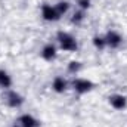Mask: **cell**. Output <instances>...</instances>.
<instances>
[{"label":"cell","instance_id":"5bb4252c","mask_svg":"<svg viewBox=\"0 0 127 127\" xmlns=\"http://www.w3.org/2000/svg\"><path fill=\"white\" fill-rule=\"evenodd\" d=\"M93 44H95L96 49H103V47L106 46L105 38H103V37H99V35H95V37H93Z\"/></svg>","mask_w":127,"mask_h":127},{"label":"cell","instance_id":"4fadbf2b","mask_svg":"<svg viewBox=\"0 0 127 127\" xmlns=\"http://www.w3.org/2000/svg\"><path fill=\"white\" fill-rule=\"evenodd\" d=\"M80 69H81V62H78V61H71V62L68 64V71H69L71 74H77Z\"/></svg>","mask_w":127,"mask_h":127},{"label":"cell","instance_id":"8fae6325","mask_svg":"<svg viewBox=\"0 0 127 127\" xmlns=\"http://www.w3.org/2000/svg\"><path fill=\"white\" fill-rule=\"evenodd\" d=\"M68 7H69V4H68L66 1H58V3L55 4V9H56V12H58L59 16H62L64 13H66Z\"/></svg>","mask_w":127,"mask_h":127},{"label":"cell","instance_id":"30bf717a","mask_svg":"<svg viewBox=\"0 0 127 127\" xmlns=\"http://www.w3.org/2000/svg\"><path fill=\"white\" fill-rule=\"evenodd\" d=\"M10 86H12V78H10V75H9L4 69H0V87L9 89Z\"/></svg>","mask_w":127,"mask_h":127},{"label":"cell","instance_id":"8992f818","mask_svg":"<svg viewBox=\"0 0 127 127\" xmlns=\"http://www.w3.org/2000/svg\"><path fill=\"white\" fill-rule=\"evenodd\" d=\"M109 103L115 109H124L127 106V99L124 95H111L109 96Z\"/></svg>","mask_w":127,"mask_h":127},{"label":"cell","instance_id":"52a82bcc","mask_svg":"<svg viewBox=\"0 0 127 127\" xmlns=\"http://www.w3.org/2000/svg\"><path fill=\"white\" fill-rule=\"evenodd\" d=\"M18 123L22 127H40V121L37 118H34L30 114H24L18 118Z\"/></svg>","mask_w":127,"mask_h":127},{"label":"cell","instance_id":"6da1fadb","mask_svg":"<svg viewBox=\"0 0 127 127\" xmlns=\"http://www.w3.org/2000/svg\"><path fill=\"white\" fill-rule=\"evenodd\" d=\"M56 37H58V41H59V44H61V47H62L64 50H66V52H75L77 50V47H78L77 40L69 32L59 31Z\"/></svg>","mask_w":127,"mask_h":127},{"label":"cell","instance_id":"2e32d148","mask_svg":"<svg viewBox=\"0 0 127 127\" xmlns=\"http://www.w3.org/2000/svg\"><path fill=\"white\" fill-rule=\"evenodd\" d=\"M12 127H22V126H21L19 123H15V124H13V126H12Z\"/></svg>","mask_w":127,"mask_h":127},{"label":"cell","instance_id":"ba28073f","mask_svg":"<svg viewBox=\"0 0 127 127\" xmlns=\"http://www.w3.org/2000/svg\"><path fill=\"white\" fill-rule=\"evenodd\" d=\"M41 56L44 61H53L56 58V47L53 44H46L43 49H41Z\"/></svg>","mask_w":127,"mask_h":127},{"label":"cell","instance_id":"9a60e30c","mask_svg":"<svg viewBox=\"0 0 127 127\" xmlns=\"http://www.w3.org/2000/svg\"><path fill=\"white\" fill-rule=\"evenodd\" d=\"M77 4L81 10H86L90 7V0H77Z\"/></svg>","mask_w":127,"mask_h":127},{"label":"cell","instance_id":"277c9868","mask_svg":"<svg viewBox=\"0 0 127 127\" xmlns=\"http://www.w3.org/2000/svg\"><path fill=\"white\" fill-rule=\"evenodd\" d=\"M103 38H105L106 46H109L111 49H117V47H120V44L123 43V37H121V34L117 32V31H114V30L108 31Z\"/></svg>","mask_w":127,"mask_h":127},{"label":"cell","instance_id":"5b68a950","mask_svg":"<svg viewBox=\"0 0 127 127\" xmlns=\"http://www.w3.org/2000/svg\"><path fill=\"white\" fill-rule=\"evenodd\" d=\"M41 16L46 21H58L61 18L56 12L55 6H50V4H43L41 6Z\"/></svg>","mask_w":127,"mask_h":127},{"label":"cell","instance_id":"3957f363","mask_svg":"<svg viewBox=\"0 0 127 127\" xmlns=\"http://www.w3.org/2000/svg\"><path fill=\"white\" fill-rule=\"evenodd\" d=\"M72 87H74V90L77 93L83 95V93H87V92H90L93 89V83L90 80H87V78H75L72 81Z\"/></svg>","mask_w":127,"mask_h":127},{"label":"cell","instance_id":"9c48e42d","mask_svg":"<svg viewBox=\"0 0 127 127\" xmlns=\"http://www.w3.org/2000/svg\"><path fill=\"white\" fill-rule=\"evenodd\" d=\"M66 86H68V83H66V80L64 77H56L53 80V83H52V89L56 93H64L66 90Z\"/></svg>","mask_w":127,"mask_h":127},{"label":"cell","instance_id":"7c38bea8","mask_svg":"<svg viewBox=\"0 0 127 127\" xmlns=\"http://www.w3.org/2000/svg\"><path fill=\"white\" fill-rule=\"evenodd\" d=\"M84 21V12L83 10H78V12H74L72 13V18H71V22L72 24H81Z\"/></svg>","mask_w":127,"mask_h":127},{"label":"cell","instance_id":"7a4b0ae2","mask_svg":"<svg viewBox=\"0 0 127 127\" xmlns=\"http://www.w3.org/2000/svg\"><path fill=\"white\" fill-rule=\"evenodd\" d=\"M3 99H4V102H6L10 108H19V106L24 103V97L19 95L18 92H15V90L6 92L4 96H3Z\"/></svg>","mask_w":127,"mask_h":127}]
</instances>
